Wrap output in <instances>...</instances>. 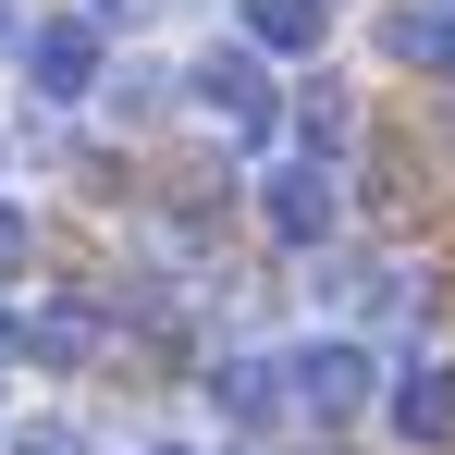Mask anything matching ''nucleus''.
Instances as JSON below:
<instances>
[{"instance_id":"20e7f679","label":"nucleus","mask_w":455,"mask_h":455,"mask_svg":"<svg viewBox=\"0 0 455 455\" xmlns=\"http://www.w3.org/2000/svg\"><path fill=\"white\" fill-rule=\"evenodd\" d=\"M283 394H296L307 419L332 431V419H357V406L381 394V370H370V345H345V332H332V345H307L296 370H283Z\"/></svg>"},{"instance_id":"ddd939ff","label":"nucleus","mask_w":455,"mask_h":455,"mask_svg":"<svg viewBox=\"0 0 455 455\" xmlns=\"http://www.w3.org/2000/svg\"><path fill=\"white\" fill-rule=\"evenodd\" d=\"M160 0H86V25H148Z\"/></svg>"},{"instance_id":"9b49d317","label":"nucleus","mask_w":455,"mask_h":455,"mask_svg":"<svg viewBox=\"0 0 455 455\" xmlns=\"http://www.w3.org/2000/svg\"><path fill=\"white\" fill-rule=\"evenodd\" d=\"M0 443H12V455H99L75 419H25V431H0Z\"/></svg>"},{"instance_id":"f257e3e1","label":"nucleus","mask_w":455,"mask_h":455,"mask_svg":"<svg viewBox=\"0 0 455 455\" xmlns=\"http://www.w3.org/2000/svg\"><path fill=\"white\" fill-rule=\"evenodd\" d=\"M185 99L222 124L234 148H271V124H283V86H271V62L234 37V50H197V75H185Z\"/></svg>"},{"instance_id":"f3484780","label":"nucleus","mask_w":455,"mask_h":455,"mask_svg":"<svg viewBox=\"0 0 455 455\" xmlns=\"http://www.w3.org/2000/svg\"><path fill=\"white\" fill-rule=\"evenodd\" d=\"M0 431H12V406H0Z\"/></svg>"},{"instance_id":"7ed1b4c3","label":"nucleus","mask_w":455,"mask_h":455,"mask_svg":"<svg viewBox=\"0 0 455 455\" xmlns=\"http://www.w3.org/2000/svg\"><path fill=\"white\" fill-rule=\"evenodd\" d=\"M259 222L283 234V246H332V222H345V185H332V160H271L259 172Z\"/></svg>"},{"instance_id":"423d86ee","label":"nucleus","mask_w":455,"mask_h":455,"mask_svg":"<svg viewBox=\"0 0 455 455\" xmlns=\"http://www.w3.org/2000/svg\"><path fill=\"white\" fill-rule=\"evenodd\" d=\"M210 406H222L234 431H271L283 419V357H222L210 370Z\"/></svg>"},{"instance_id":"2eb2a0df","label":"nucleus","mask_w":455,"mask_h":455,"mask_svg":"<svg viewBox=\"0 0 455 455\" xmlns=\"http://www.w3.org/2000/svg\"><path fill=\"white\" fill-rule=\"evenodd\" d=\"M12 345H25V320H12V296H0V357H12Z\"/></svg>"},{"instance_id":"dca6fc26","label":"nucleus","mask_w":455,"mask_h":455,"mask_svg":"<svg viewBox=\"0 0 455 455\" xmlns=\"http://www.w3.org/2000/svg\"><path fill=\"white\" fill-rule=\"evenodd\" d=\"M148 455H185V443H148Z\"/></svg>"},{"instance_id":"1a4fd4ad","label":"nucleus","mask_w":455,"mask_h":455,"mask_svg":"<svg viewBox=\"0 0 455 455\" xmlns=\"http://www.w3.org/2000/svg\"><path fill=\"white\" fill-rule=\"evenodd\" d=\"M25 357H50V370L99 357V307H37V320H25Z\"/></svg>"},{"instance_id":"39448f33","label":"nucleus","mask_w":455,"mask_h":455,"mask_svg":"<svg viewBox=\"0 0 455 455\" xmlns=\"http://www.w3.org/2000/svg\"><path fill=\"white\" fill-rule=\"evenodd\" d=\"M381 50H394L406 75H455V0H406V12H381Z\"/></svg>"},{"instance_id":"4468645a","label":"nucleus","mask_w":455,"mask_h":455,"mask_svg":"<svg viewBox=\"0 0 455 455\" xmlns=\"http://www.w3.org/2000/svg\"><path fill=\"white\" fill-rule=\"evenodd\" d=\"M12 37H25V0H0V62H12Z\"/></svg>"},{"instance_id":"6e6552de","label":"nucleus","mask_w":455,"mask_h":455,"mask_svg":"<svg viewBox=\"0 0 455 455\" xmlns=\"http://www.w3.org/2000/svg\"><path fill=\"white\" fill-rule=\"evenodd\" d=\"M394 431H406V443H443L455 431V381L443 370H406L394 381Z\"/></svg>"},{"instance_id":"0eeeda50","label":"nucleus","mask_w":455,"mask_h":455,"mask_svg":"<svg viewBox=\"0 0 455 455\" xmlns=\"http://www.w3.org/2000/svg\"><path fill=\"white\" fill-rule=\"evenodd\" d=\"M320 37H332V0H246V50L259 62H296Z\"/></svg>"},{"instance_id":"9d476101","label":"nucleus","mask_w":455,"mask_h":455,"mask_svg":"<svg viewBox=\"0 0 455 455\" xmlns=\"http://www.w3.org/2000/svg\"><path fill=\"white\" fill-rule=\"evenodd\" d=\"M296 136H307V160H332L345 136H357V111H345V86H296Z\"/></svg>"},{"instance_id":"a211bd4d","label":"nucleus","mask_w":455,"mask_h":455,"mask_svg":"<svg viewBox=\"0 0 455 455\" xmlns=\"http://www.w3.org/2000/svg\"><path fill=\"white\" fill-rule=\"evenodd\" d=\"M246 455H259V443H246Z\"/></svg>"},{"instance_id":"f8f14e48","label":"nucleus","mask_w":455,"mask_h":455,"mask_svg":"<svg viewBox=\"0 0 455 455\" xmlns=\"http://www.w3.org/2000/svg\"><path fill=\"white\" fill-rule=\"evenodd\" d=\"M25 259H37V222H25V210H12V197H0V283H12V271H25Z\"/></svg>"},{"instance_id":"f03ea898","label":"nucleus","mask_w":455,"mask_h":455,"mask_svg":"<svg viewBox=\"0 0 455 455\" xmlns=\"http://www.w3.org/2000/svg\"><path fill=\"white\" fill-rule=\"evenodd\" d=\"M12 62H25V86H37L50 111H75V99H99V25H86V12H25Z\"/></svg>"}]
</instances>
